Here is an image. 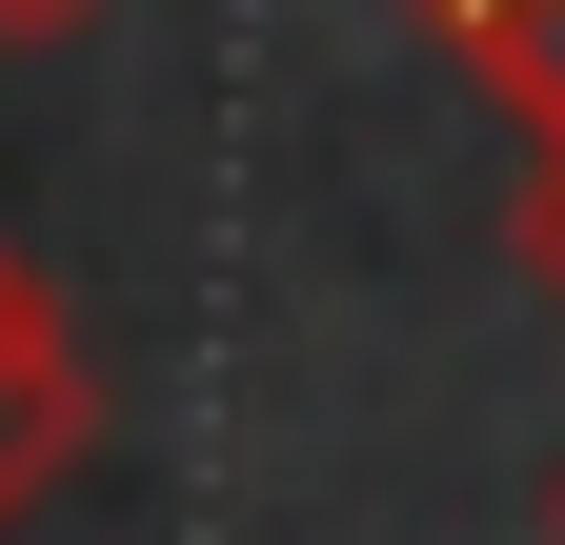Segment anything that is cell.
Returning a JSON list of instances; mask_svg holds the SVG:
<instances>
[{
  "instance_id": "cell-1",
  "label": "cell",
  "mask_w": 565,
  "mask_h": 545,
  "mask_svg": "<svg viewBox=\"0 0 565 545\" xmlns=\"http://www.w3.org/2000/svg\"><path fill=\"white\" fill-rule=\"evenodd\" d=\"M61 445H82V344H61V303L21 284V243H0V525L61 485Z\"/></svg>"
},
{
  "instance_id": "cell-2",
  "label": "cell",
  "mask_w": 565,
  "mask_h": 545,
  "mask_svg": "<svg viewBox=\"0 0 565 545\" xmlns=\"http://www.w3.org/2000/svg\"><path fill=\"white\" fill-rule=\"evenodd\" d=\"M445 41L484 61V82H505V121L565 162V0H445Z\"/></svg>"
},
{
  "instance_id": "cell-3",
  "label": "cell",
  "mask_w": 565,
  "mask_h": 545,
  "mask_svg": "<svg viewBox=\"0 0 565 545\" xmlns=\"http://www.w3.org/2000/svg\"><path fill=\"white\" fill-rule=\"evenodd\" d=\"M82 21H121V0H0V41H82Z\"/></svg>"
},
{
  "instance_id": "cell-4",
  "label": "cell",
  "mask_w": 565,
  "mask_h": 545,
  "mask_svg": "<svg viewBox=\"0 0 565 545\" xmlns=\"http://www.w3.org/2000/svg\"><path fill=\"white\" fill-rule=\"evenodd\" d=\"M545 263H565V202H545Z\"/></svg>"
},
{
  "instance_id": "cell-5",
  "label": "cell",
  "mask_w": 565,
  "mask_h": 545,
  "mask_svg": "<svg viewBox=\"0 0 565 545\" xmlns=\"http://www.w3.org/2000/svg\"><path fill=\"white\" fill-rule=\"evenodd\" d=\"M424 21H445V0H424Z\"/></svg>"
},
{
  "instance_id": "cell-6",
  "label": "cell",
  "mask_w": 565,
  "mask_h": 545,
  "mask_svg": "<svg viewBox=\"0 0 565 545\" xmlns=\"http://www.w3.org/2000/svg\"><path fill=\"white\" fill-rule=\"evenodd\" d=\"M545 525H565V505H545Z\"/></svg>"
}]
</instances>
